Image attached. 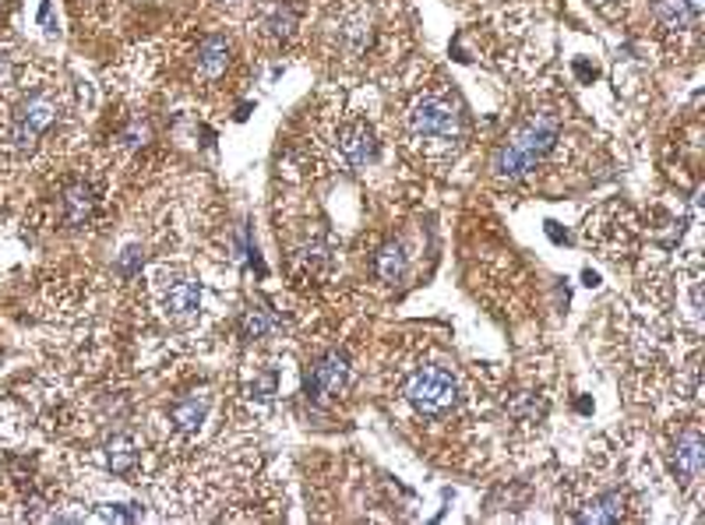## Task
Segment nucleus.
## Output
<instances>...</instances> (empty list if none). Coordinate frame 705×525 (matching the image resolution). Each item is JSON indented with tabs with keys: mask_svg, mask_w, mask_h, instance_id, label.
<instances>
[{
	"mask_svg": "<svg viewBox=\"0 0 705 525\" xmlns=\"http://www.w3.org/2000/svg\"><path fill=\"white\" fill-rule=\"evenodd\" d=\"M399 134L430 167L452 162L466 145V113L445 82L416 85L399 110Z\"/></svg>",
	"mask_w": 705,
	"mask_h": 525,
	"instance_id": "nucleus-1",
	"label": "nucleus"
},
{
	"mask_svg": "<svg viewBox=\"0 0 705 525\" xmlns=\"http://www.w3.org/2000/svg\"><path fill=\"white\" fill-rule=\"evenodd\" d=\"M561 142H564V107L558 99H536L533 107L522 110L515 127L508 131V138L494 152L490 159L494 180H501L505 187L530 184L536 170L561 148Z\"/></svg>",
	"mask_w": 705,
	"mask_h": 525,
	"instance_id": "nucleus-2",
	"label": "nucleus"
},
{
	"mask_svg": "<svg viewBox=\"0 0 705 525\" xmlns=\"http://www.w3.org/2000/svg\"><path fill=\"white\" fill-rule=\"evenodd\" d=\"M311 156L332 173H360L378 162L381 142L364 113L325 110L311 127Z\"/></svg>",
	"mask_w": 705,
	"mask_h": 525,
	"instance_id": "nucleus-3",
	"label": "nucleus"
},
{
	"mask_svg": "<svg viewBox=\"0 0 705 525\" xmlns=\"http://www.w3.org/2000/svg\"><path fill=\"white\" fill-rule=\"evenodd\" d=\"M57 117H60V102L53 93L25 96L19 99V107L4 117V124H0V145H4L11 156L36 152L39 138L57 124Z\"/></svg>",
	"mask_w": 705,
	"mask_h": 525,
	"instance_id": "nucleus-4",
	"label": "nucleus"
},
{
	"mask_svg": "<svg viewBox=\"0 0 705 525\" xmlns=\"http://www.w3.org/2000/svg\"><path fill=\"white\" fill-rule=\"evenodd\" d=\"M332 53L342 64H364L367 57L378 53L381 42V22L370 4H350L339 11V19L328 28Z\"/></svg>",
	"mask_w": 705,
	"mask_h": 525,
	"instance_id": "nucleus-5",
	"label": "nucleus"
},
{
	"mask_svg": "<svg viewBox=\"0 0 705 525\" xmlns=\"http://www.w3.org/2000/svg\"><path fill=\"white\" fill-rule=\"evenodd\" d=\"M153 300L156 310L167 318L170 325H191L202 310V282L194 279L187 268L177 265H162L153 272Z\"/></svg>",
	"mask_w": 705,
	"mask_h": 525,
	"instance_id": "nucleus-6",
	"label": "nucleus"
},
{
	"mask_svg": "<svg viewBox=\"0 0 705 525\" xmlns=\"http://www.w3.org/2000/svg\"><path fill=\"white\" fill-rule=\"evenodd\" d=\"M402 392H406V402L420 416H441L459 402V381L445 367H424L410 374Z\"/></svg>",
	"mask_w": 705,
	"mask_h": 525,
	"instance_id": "nucleus-7",
	"label": "nucleus"
},
{
	"mask_svg": "<svg viewBox=\"0 0 705 525\" xmlns=\"http://www.w3.org/2000/svg\"><path fill=\"white\" fill-rule=\"evenodd\" d=\"M300 22H304L300 0H258L251 14L254 36L268 42V47H287V42L300 33Z\"/></svg>",
	"mask_w": 705,
	"mask_h": 525,
	"instance_id": "nucleus-8",
	"label": "nucleus"
},
{
	"mask_svg": "<svg viewBox=\"0 0 705 525\" xmlns=\"http://www.w3.org/2000/svg\"><path fill=\"white\" fill-rule=\"evenodd\" d=\"M336 268V247L325 233H307L304 240H296L290 247V276L296 282H325Z\"/></svg>",
	"mask_w": 705,
	"mask_h": 525,
	"instance_id": "nucleus-9",
	"label": "nucleus"
},
{
	"mask_svg": "<svg viewBox=\"0 0 705 525\" xmlns=\"http://www.w3.org/2000/svg\"><path fill=\"white\" fill-rule=\"evenodd\" d=\"M233 39L222 33H208L194 50V78L202 85H216L233 68Z\"/></svg>",
	"mask_w": 705,
	"mask_h": 525,
	"instance_id": "nucleus-10",
	"label": "nucleus"
},
{
	"mask_svg": "<svg viewBox=\"0 0 705 525\" xmlns=\"http://www.w3.org/2000/svg\"><path fill=\"white\" fill-rule=\"evenodd\" d=\"M347 381H350V356L336 350V353H328L325 359H318V364L311 367V374H307V395L318 399V402L336 399L342 388H347Z\"/></svg>",
	"mask_w": 705,
	"mask_h": 525,
	"instance_id": "nucleus-11",
	"label": "nucleus"
},
{
	"mask_svg": "<svg viewBox=\"0 0 705 525\" xmlns=\"http://www.w3.org/2000/svg\"><path fill=\"white\" fill-rule=\"evenodd\" d=\"M698 19L702 11H695L688 0H656V25L667 39H673L681 47L684 39L698 36Z\"/></svg>",
	"mask_w": 705,
	"mask_h": 525,
	"instance_id": "nucleus-12",
	"label": "nucleus"
},
{
	"mask_svg": "<svg viewBox=\"0 0 705 525\" xmlns=\"http://www.w3.org/2000/svg\"><path fill=\"white\" fill-rule=\"evenodd\" d=\"M99 184H93V180H71V184L64 187V194H60V222L71 230H78L85 227L88 219H93L96 212V205H99Z\"/></svg>",
	"mask_w": 705,
	"mask_h": 525,
	"instance_id": "nucleus-13",
	"label": "nucleus"
},
{
	"mask_svg": "<svg viewBox=\"0 0 705 525\" xmlns=\"http://www.w3.org/2000/svg\"><path fill=\"white\" fill-rule=\"evenodd\" d=\"M624 508H628V498L621 490H596V493H586V498H579L572 515L579 522H596V525H607V522H621L624 518Z\"/></svg>",
	"mask_w": 705,
	"mask_h": 525,
	"instance_id": "nucleus-14",
	"label": "nucleus"
},
{
	"mask_svg": "<svg viewBox=\"0 0 705 525\" xmlns=\"http://www.w3.org/2000/svg\"><path fill=\"white\" fill-rule=\"evenodd\" d=\"M705 469V444H702V434L695 427H688L678 444H673V476L681 479L684 487H692L695 479Z\"/></svg>",
	"mask_w": 705,
	"mask_h": 525,
	"instance_id": "nucleus-15",
	"label": "nucleus"
},
{
	"mask_svg": "<svg viewBox=\"0 0 705 525\" xmlns=\"http://www.w3.org/2000/svg\"><path fill=\"white\" fill-rule=\"evenodd\" d=\"M102 455H107V466L117 476H134L142 466V444H138V438H131V434H117V438H110L107 448H102Z\"/></svg>",
	"mask_w": 705,
	"mask_h": 525,
	"instance_id": "nucleus-16",
	"label": "nucleus"
},
{
	"mask_svg": "<svg viewBox=\"0 0 705 525\" xmlns=\"http://www.w3.org/2000/svg\"><path fill=\"white\" fill-rule=\"evenodd\" d=\"M406 272H410V251L396 244V240L374 254V276H378L385 286H396V282L406 279Z\"/></svg>",
	"mask_w": 705,
	"mask_h": 525,
	"instance_id": "nucleus-17",
	"label": "nucleus"
},
{
	"mask_svg": "<svg viewBox=\"0 0 705 525\" xmlns=\"http://www.w3.org/2000/svg\"><path fill=\"white\" fill-rule=\"evenodd\" d=\"M208 416V395H184L180 402H173L170 410V424L177 434H194Z\"/></svg>",
	"mask_w": 705,
	"mask_h": 525,
	"instance_id": "nucleus-18",
	"label": "nucleus"
},
{
	"mask_svg": "<svg viewBox=\"0 0 705 525\" xmlns=\"http://www.w3.org/2000/svg\"><path fill=\"white\" fill-rule=\"evenodd\" d=\"M508 413H512L519 424H539V419L547 416V399L536 395V392L512 395V402H508Z\"/></svg>",
	"mask_w": 705,
	"mask_h": 525,
	"instance_id": "nucleus-19",
	"label": "nucleus"
},
{
	"mask_svg": "<svg viewBox=\"0 0 705 525\" xmlns=\"http://www.w3.org/2000/svg\"><path fill=\"white\" fill-rule=\"evenodd\" d=\"M272 328H276V321L268 318V310H262V307H251V310H244V321H240V335L244 339H268L272 335Z\"/></svg>",
	"mask_w": 705,
	"mask_h": 525,
	"instance_id": "nucleus-20",
	"label": "nucleus"
},
{
	"mask_svg": "<svg viewBox=\"0 0 705 525\" xmlns=\"http://www.w3.org/2000/svg\"><path fill=\"white\" fill-rule=\"evenodd\" d=\"M14 78H19V64H14V57L8 50H0V93L11 88Z\"/></svg>",
	"mask_w": 705,
	"mask_h": 525,
	"instance_id": "nucleus-21",
	"label": "nucleus"
},
{
	"mask_svg": "<svg viewBox=\"0 0 705 525\" xmlns=\"http://www.w3.org/2000/svg\"><path fill=\"white\" fill-rule=\"evenodd\" d=\"M107 518H117V522H134L142 512L134 504H107V512H102Z\"/></svg>",
	"mask_w": 705,
	"mask_h": 525,
	"instance_id": "nucleus-22",
	"label": "nucleus"
},
{
	"mask_svg": "<svg viewBox=\"0 0 705 525\" xmlns=\"http://www.w3.org/2000/svg\"><path fill=\"white\" fill-rule=\"evenodd\" d=\"M589 4H593L596 11H604L607 19H618V14L624 11V4H628V0H589Z\"/></svg>",
	"mask_w": 705,
	"mask_h": 525,
	"instance_id": "nucleus-23",
	"label": "nucleus"
},
{
	"mask_svg": "<svg viewBox=\"0 0 705 525\" xmlns=\"http://www.w3.org/2000/svg\"><path fill=\"white\" fill-rule=\"evenodd\" d=\"M688 4H692L695 11H702V8H705V0H688Z\"/></svg>",
	"mask_w": 705,
	"mask_h": 525,
	"instance_id": "nucleus-24",
	"label": "nucleus"
}]
</instances>
